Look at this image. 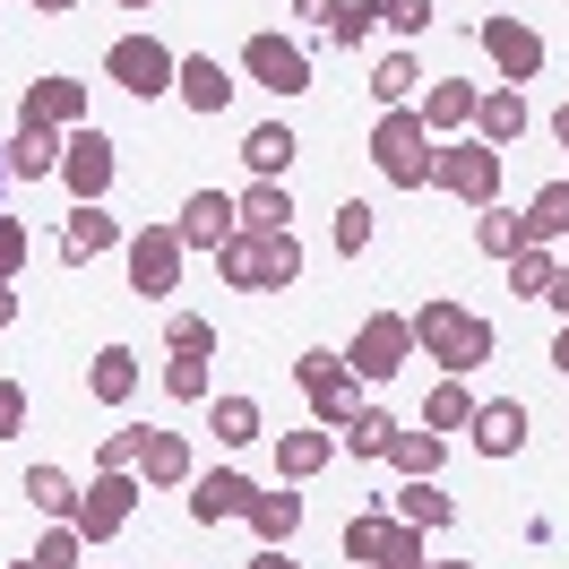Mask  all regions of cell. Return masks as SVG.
<instances>
[{"mask_svg": "<svg viewBox=\"0 0 569 569\" xmlns=\"http://www.w3.org/2000/svg\"><path fill=\"white\" fill-rule=\"evenodd\" d=\"M78 543H87V535H78L70 518H52V535L36 543V569H78Z\"/></svg>", "mask_w": 569, "mask_h": 569, "instance_id": "40", "label": "cell"}, {"mask_svg": "<svg viewBox=\"0 0 569 569\" xmlns=\"http://www.w3.org/2000/svg\"><path fill=\"white\" fill-rule=\"evenodd\" d=\"M112 242H121V224L104 216V199H78L70 224H61V259L78 268V259H96V250H112Z\"/></svg>", "mask_w": 569, "mask_h": 569, "instance_id": "17", "label": "cell"}, {"mask_svg": "<svg viewBox=\"0 0 569 569\" xmlns=\"http://www.w3.org/2000/svg\"><path fill=\"white\" fill-rule=\"evenodd\" d=\"M164 397L199 406V397H208V355H173V362H164Z\"/></svg>", "mask_w": 569, "mask_h": 569, "instance_id": "39", "label": "cell"}, {"mask_svg": "<svg viewBox=\"0 0 569 569\" xmlns=\"http://www.w3.org/2000/svg\"><path fill=\"white\" fill-rule=\"evenodd\" d=\"M543 302H561V320H569V268H552V284H543Z\"/></svg>", "mask_w": 569, "mask_h": 569, "instance_id": "49", "label": "cell"}, {"mask_svg": "<svg viewBox=\"0 0 569 569\" xmlns=\"http://www.w3.org/2000/svg\"><path fill=\"white\" fill-rule=\"evenodd\" d=\"M293 147H302V139H293L284 121H259V130L242 139V164H250L259 181H284V164H293Z\"/></svg>", "mask_w": 569, "mask_h": 569, "instance_id": "22", "label": "cell"}, {"mask_svg": "<svg viewBox=\"0 0 569 569\" xmlns=\"http://www.w3.org/2000/svg\"><path fill=\"white\" fill-rule=\"evenodd\" d=\"M328 458H337V440H328V431H284V440H277V475H284V483L320 475Z\"/></svg>", "mask_w": 569, "mask_h": 569, "instance_id": "24", "label": "cell"}, {"mask_svg": "<svg viewBox=\"0 0 569 569\" xmlns=\"http://www.w3.org/2000/svg\"><path fill=\"white\" fill-rule=\"evenodd\" d=\"M337 440H346L355 458H389V440H397V415H380V406H355V423H337Z\"/></svg>", "mask_w": 569, "mask_h": 569, "instance_id": "28", "label": "cell"}, {"mask_svg": "<svg viewBox=\"0 0 569 569\" xmlns=\"http://www.w3.org/2000/svg\"><path fill=\"white\" fill-rule=\"evenodd\" d=\"M415 346H423L449 380H466L475 362H492L500 355V337H492V320H475V311H458V302H423L415 311Z\"/></svg>", "mask_w": 569, "mask_h": 569, "instance_id": "1", "label": "cell"}, {"mask_svg": "<svg viewBox=\"0 0 569 569\" xmlns=\"http://www.w3.org/2000/svg\"><path fill=\"white\" fill-rule=\"evenodd\" d=\"M431 130H423V112H406V104H389L380 112V130H371V164L397 181V190H423L431 181Z\"/></svg>", "mask_w": 569, "mask_h": 569, "instance_id": "3", "label": "cell"}, {"mask_svg": "<svg viewBox=\"0 0 569 569\" xmlns=\"http://www.w3.org/2000/svg\"><path fill=\"white\" fill-rule=\"evenodd\" d=\"M242 70L268 87V96H302L311 87V52L302 43H284V36H250L242 43Z\"/></svg>", "mask_w": 569, "mask_h": 569, "instance_id": "12", "label": "cell"}, {"mask_svg": "<svg viewBox=\"0 0 569 569\" xmlns=\"http://www.w3.org/2000/svg\"><path fill=\"white\" fill-rule=\"evenodd\" d=\"M475 242H483V259H518V250H527V216H509L500 199L475 208Z\"/></svg>", "mask_w": 569, "mask_h": 569, "instance_id": "25", "label": "cell"}, {"mask_svg": "<svg viewBox=\"0 0 569 569\" xmlns=\"http://www.w3.org/2000/svg\"><path fill=\"white\" fill-rule=\"evenodd\" d=\"M173 96L190 112H224L233 104V78L216 70V52H190V61H181V78H173Z\"/></svg>", "mask_w": 569, "mask_h": 569, "instance_id": "18", "label": "cell"}, {"mask_svg": "<svg viewBox=\"0 0 569 569\" xmlns=\"http://www.w3.org/2000/svg\"><path fill=\"white\" fill-rule=\"evenodd\" d=\"M475 130H483V147H509L518 130H527V96H518V87H492V96H475Z\"/></svg>", "mask_w": 569, "mask_h": 569, "instance_id": "19", "label": "cell"}, {"mask_svg": "<svg viewBox=\"0 0 569 569\" xmlns=\"http://www.w3.org/2000/svg\"><path fill=\"white\" fill-rule=\"evenodd\" d=\"M87 389L104 397V406H130V389H139V355H130V346H104L96 371H87Z\"/></svg>", "mask_w": 569, "mask_h": 569, "instance_id": "26", "label": "cell"}, {"mask_svg": "<svg viewBox=\"0 0 569 569\" xmlns=\"http://www.w3.org/2000/svg\"><path fill=\"white\" fill-rule=\"evenodd\" d=\"M440 458H449V440H440V431H406V423H397L389 466L406 475V483H431V475H440Z\"/></svg>", "mask_w": 569, "mask_h": 569, "instance_id": "20", "label": "cell"}, {"mask_svg": "<svg viewBox=\"0 0 569 569\" xmlns=\"http://www.w3.org/2000/svg\"><path fill=\"white\" fill-rule=\"evenodd\" d=\"M139 458H147V423H130V431H112V440H104V475H130Z\"/></svg>", "mask_w": 569, "mask_h": 569, "instance_id": "43", "label": "cell"}, {"mask_svg": "<svg viewBox=\"0 0 569 569\" xmlns=\"http://www.w3.org/2000/svg\"><path fill=\"white\" fill-rule=\"evenodd\" d=\"M216 268H224V284H242V293H277V284L302 277V242L293 233H233V242L216 250Z\"/></svg>", "mask_w": 569, "mask_h": 569, "instance_id": "2", "label": "cell"}, {"mask_svg": "<svg viewBox=\"0 0 569 569\" xmlns=\"http://www.w3.org/2000/svg\"><path fill=\"white\" fill-rule=\"evenodd\" d=\"M70 121H87V87L78 78H36L27 87V130H70Z\"/></svg>", "mask_w": 569, "mask_h": 569, "instance_id": "15", "label": "cell"}, {"mask_svg": "<svg viewBox=\"0 0 569 569\" xmlns=\"http://www.w3.org/2000/svg\"><path fill=\"white\" fill-rule=\"evenodd\" d=\"M27 500H36L43 518H78V483L61 466H27Z\"/></svg>", "mask_w": 569, "mask_h": 569, "instance_id": "31", "label": "cell"}, {"mask_svg": "<svg viewBox=\"0 0 569 569\" xmlns=\"http://www.w3.org/2000/svg\"><path fill=\"white\" fill-rule=\"evenodd\" d=\"M130 509H139V483H130V475H96V483L78 492V518H70V527L87 535V543H104V535L130 527Z\"/></svg>", "mask_w": 569, "mask_h": 569, "instance_id": "11", "label": "cell"}, {"mask_svg": "<svg viewBox=\"0 0 569 569\" xmlns=\"http://www.w3.org/2000/svg\"><path fill=\"white\" fill-rule=\"evenodd\" d=\"M406 355H415V320H397V311H380V320H362L355 337V380H397L406 371Z\"/></svg>", "mask_w": 569, "mask_h": 569, "instance_id": "10", "label": "cell"}, {"mask_svg": "<svg viewBox=\"0 0 569 569\" xmlns=\"http://www.w3.org/2000/svg\"><path fill=\"white\" fill-rule=\"evenodd\" d=\"M362 242H371V208H362V199H346V208H337V250L355 259Z\"/></svg>", "mask_w": 569, "mask_h": 569, "instance_id": "44", "label": "cell"}, {"mask_svg": "<svg viewBox=\"0 0 569 569\" xmlns=\"http://www.w3.org/2000/svg\"><path fill=\"white\" fill-rule=\"evenodd\" d=\"M173 355H216V320H199V311H173Z\"/></svg>", "mask_w": 569, "mask_h": 569, "instance_id": "42", "label": "cell"}, {"mask_svg": "<svg viewBox=\"0 0 569 569\" xmlns=\"http://www.w3.org/2000/svg\"><path fill=\"white\" fill-rule=\"evenodd\" d=\"M147 483H181L190 475V449H181V431H147Z\"/></svg>", "mask_w": 569, "mask_h": 569, "instance_id": "33", "label": "cell"}, {"mask_svg": "<svg viewBox=\"0 0 569 569\" xmlns=\"http://www.w3.org/2000/svg\"><path fill=\"white\" fill-rule=\"evenodd\" d=\"M397 518H406V527H449L458 509H449V492H431V483H406V492H397Z\"/></svg>", "mask_w": 569, "mask_h": 569, "instance_id": "36", "label": "cell"}, {"mask_svg": "<svg viewBox=\"0 0 569 569\" xmlns=\"http://www.w3.org/2000/svg\"><path fill=\"white\" fill-rule=\"evenodd\" d=\"M449 423H475V397H466V380H440L423 406V431H449Z\"/></svg>", "mask_w": 569, "mask_h": 569, "instance_id": "37", "label": "cell"}, {"mask_svg": "<svg viewBox=\"0 0 569 569\" xmlns=\"http://www.w3.org/2000/svg\"><path fill=\"white\" fill-rule=\"evenodd\" d=\"M475 449H483V458H518V449H527V406H518V397L475 406Z\"/></svg>", "mask_w": 569, "mask_h": 569, "instance_id": "16", "label": "cell"}, {"mask_svg": "<svg viewBox=\"0 0 569 569\" xmlns=\"http://www.w3.org/2000/svg\"><path fill=\"white\" fill-rule=\"evenodd\" d=\"M569 233V181H543L527 208V242H561Z\"/></svg>", "mask_w": 569, "mask_h": 569, "instance_id": "32", "label": "cell"}, {"mask_svg": "<svg viewBox=\"0 0 569 569\" xmlns=\"http://www.w3.org/2000/svg\"><path fill=\"white\" fill-rule=\"evenodd\" d=\"M9 569H36V561H9Z\"/></svg>", "mask_w": 569, "mask_h": 569, "instance_id": "57", "label": "cell"}, {"mask_svg": "<svg viewBox=\"0 0 569 569\" xmlns=\"http://www.w3.org/2000/svg\"><path fill=\"white\" fill-rule=\"evenodd\" d=\"M380 18H389L397 36H423V27H431V0H380Z\"/></svg>", "mask_w": 569, "mask_h": 569, "instance_id": "46", "label": "cell"}, {"mask_svg": "<svg viewBox=\"0 0 569 569\" xmlns=\"http://www.w3.org/2000/svg\"><path fill=\"white\" fill-rule=\"evenodd\" d=\"M9 173H18V181L61 173V139H52V130H18V147H9Z\"/></svg>", "mask_w": 569, "mask_h": 569, "instance_id": "29", "label": "cell"}, {"mask_svg": "<svg viewBox=\"0 0 569 569\" xmlns=\"http://www.w3.org/2000/svg\"><path fill=\"white\" fill-rule=\"evenodd\" d=\"M61 181H70L78 199H104V190H112V139H104V130L78 121V139L61 147Z\"/></svg>", "mask_w": 569, "mask_h": 569, "instance_id": "14", "label": "cell"}, {"mask_svg": "<svg viewBox=\"0 0 569 569\" xmlns=\"http://www.w3.org/2000/svg\"><path fill=\"white\" fill-rule=\"evenodd\" d=\"M104 70H112V78H121V87H130V96L147 104V96H164V87L181 78V61H173V52H164L156 36H121V43L104 52Z\"/></svg>", "mask_w": 569, "mask_h": 569, "instance_id": "9", "label": "cell"}, {"mask_svg": "<svg viewBox=\"0 0 569 569\" xmlns=\"http://www.w3.org/2000/svg\"><path fill=\"white\" fill-rule=\"evenodd\" d=\"M121 9H156V0H121Z\"/></svg>", "mask_w": 569, "mask_h": 569, "instance_id": "55", "label": "cell"}, {"mask_svg": "<svg viewBox=\"0 0 569 569\" xmlns=\"http://www.w3.org/2000/svg\"><path fill=\"white\" fill-rule=\"evenodd\" d=\"M293 9H302V27H320V36H328V18H337V0H293Z\"/></svg>", "mask_w": 569, "mask_h": 569, "instance_id": "48", "label": "cell"}, {"mask_svg": "<svg viewBox=\"0 0 569 569\" xmlns=\"http://www.w3.org/2000/svg\"><path fill=\"white\" fill-rule=\"evenodd\" d=\"M293 380H302V397H311V415H320L328 431L355 423V362L328 355V346H311V355L293 362Z\"/></svg>", "mask_w": 569, "mask_h": 569, "instance_id": "5", "label": "cell"}, {"mask_svg": "<svg viewBox=\"0 0 569 569\" xmlns=\"http://www.w3.org/2000/svg\"><path fill=\"white\" fill-rule=\"evenodd\" d=\"M233 208H242V233H293V224H284V216H293L284 181H250V190L233 199Z\"/></svg>", "mask_w": 569, "mask_h": 569, "instance_id": "23", "label": "cell"}, {"mask_svg": "<svg viewBox=\"0 0 569 569\" xmlns=\"http://www.w3.org/2000/svg\"><path fill=\"white\" fill-rule=\"evenodd\" d=\"M458 121H475V87H466V78H440L423 96V130H458Z\"/></svg>", "mask_w": 569, "mask_h": 569, "instance_id": "30", "label": "cell"}, {"mask_svg": "<svg viewBox=\"0 0 569 569\" xmlns=\"http://www.w3.org/2000/svg\"><path fill=\"white\" fill-rule=\"evenodd\" d=\"M431 569H466V561H431Z\"/></svg>", "mask_w": 569, "mask_h": 569, "instance_id": "56", "label": "cell"}, {"mask_svg": "<svg viewBox=\"0 0 569 569\" xmlns=\"http://www.w3.org/2000/svg\"><path fill=\"white\" fill-rule=\"evenodd\" d=\"M475 43L492 52L500 87H527V78H543V36H535L527 18H483V27H475Z\"/></svg>", "mask_w": 569, "mask_h": 569, "instance_id": "8", "label": "cell"}, {"mask_svg": "<svg viewBox=\"0 0 569 569\" xmlns=\"http://www.w3.org/2000/svg\"><path fill=\"white\" fill-rule=\"evenodd\" d=\"M216 440H224V449H242V440H259V406H250V397H216Z\"/></svg>", "mask_w": 569, "mask_h": 569, "instance_id": "35", "label": "cell"}, {"mask_svg": "<svg viewBox=\"0 0 569 569\" xmlns=\"http://www.w3.org/2000/svg\"><path fill=\"white\" fill-rule=\"evenodd\" d=\"M9 431H27V389H18V380H0V440H9Z\"/></svg>", "mask_w": 569, "mask_h": 569, "instance_id": "47", "label": "cell"}, {"mask_svg": "<svg viewBox=\"0 0 569 569\" xmlns=\"http://www.w3.org/2000/svg\"><path fill=\"white\" fill-rule=\"evenodd\" d=\"M36 9H52V18H61V9H78V0H36Z\"/></svg>", "mask_w": 569, "mask_h": 569, "instance_id": "54", "label": "cell"}, {"mask_svg": "<svg viewBox=\"0 0 569 569\" xmlns=\"http://www.w3.org/2000/svg\"><path fill=\"white\" fill-rule=\"evenodd\" d=\"M509 284H518L527 302H543V284H552V250H543V242H527L518 259H509Z\"/></svg>", "mask_w": 569, "mask_h": 569, "instance_id": "38", "label": "cell"}, {"mask_svg": "<svg viewBox=\"0 0 569 569\" xmlns=\"http://www.w3.org/2000/svg\"><path fill=\"white\" fill-rule=\"evenodd\" d=\"M250 527H259V543H293V527H302V492H250Z\"/></svg>", "mask_w": 569, "mask_h": 569, "instance_id": "27", "label": "cell"}, {"mask_svg": "<svg viewBox=\"0 0 569 569\" xmlns=\"http://www.w3.org/2000/svg\"><path fill=\"white\" fill-rule=\"evenodd\" d=\"M431 181H440V190H458L466 208H492V199H500V147H483V139L440 147V156H431Z\"/></svg>", "mask_w": 569, "mask_h": 569, "instance_id": "6", "label": "cell"}, {"mask_svg": "<svg viewBox=\"0 0 569 569\" xmlns=\"http://www.w3.org/2000/svg\"><path fill=\"white\" fill-rule=\"evenodd\" d=\"M552 371H569V320H561V337H552Z\"/></svg>", "mask_w": 569, "mask_h": 569, "instance_id": "51", "label": "cell"}, {"mask_svg": "<svg viewBox=\"0 0 569 569\" xmlns=\"http://www.w3.org/2000/svg\"><path fill=\"white\" fill-rule=\"evenodd\" d=\"M9 320H18V293H9V284H0V328H9Z\"/></svg>", "mask_w": 569, "mask_h": 569, "instance_id": "53", "label": "cell"}, {"mask_svg": "<svg viewBox=\"0 0 569 569\" xmlns=\"http://www.w3.org/2000/svg\"><path fill=\"white\" fill-rule=\"evenodd\" d=\"M190 518H199V527H216V518H250V483H242V475H199Z\"/></svg>", "mask_w": 569, "mask_h": 569, "instance_id": "21", "label": "cell"}, {"mask_svg": "<svg viewBox=\"0 0 569 569\" xmlns=\"http://www.w3.org/2000/svg\"><path fill=\"white\" fill-rule=\"evenodd\" d=\"M173 284H181V233L173 224L130 233V293H139V302H173Z\"/></svg>", "mask_w": 569, "mask_h": 569, "instance_id": "7", "label": "cell"}, {"mask_svg": "<svg viewBox=\"0 0 569 569\" xmlns=\"http://www.w3.org/2000/svg\"><path fill=\"white\" fill-rule=\"evenodd\" d=\"M250 569H302V561H284L277 543H268V552H259V561H250Z\"/></svg>", "mask_w": 569, "mask_h": 569, "instance_id": "50", "label": "cell"}, {"mask_svg": "<svg viewBox=\"0 0 569 569\" xmlns=\"http://www.w3.org/2000/svg\"><path fill=\"white\" fill-rule=\"evenodd\" d=\"M371 27H380V0H337V18H328V43H371Z\"/></svg>", "mask_w": 569, "mask_h": 569, "instance_id": "34", "label": "cell"}, {"mask_svg": "<svg viewBox=\"0 0 569 569\" xmlns=\"http://www.w3.org/2000/svg\"><path fill=\"white\" fill-rule=\"evenodd\" d=\"M346 552L371 569H423V527H406V518H380V509H362V518H346Z\"/></svg>", "mask_w": 569, "mask_h": 569, "instance_id": "4", "label": "cell"}, {"mask_svg": "<svg viewBox=\"0 0 569 569\" xmlns=\"http://www.w3.org/2000/svg\"><path fill=\"white\" fill-rule=\"evenodd\" d=\"M18 268H27V224H18V216H0V284L18 277Z\"/></svg>", "mask_w": 569, "mask_h": 569, "instance_id": "45", "label": "cell"}, {"mask_svg": "<svg viewBox=\"0 0 569 569\" xmlns=\"http://www.w3.org/2000/svg\"><path fill=\"white\" fill-rule=\"evenodd\" d=\"M181 250H224L233 242V233H242V208H233V199H224V190H190V199H181Z\"/></svg>", "mask_w": 569, "mask_h": 569, "instance_id": "13", "label": "cell"}, {"mask_svg": "<svg viewBox=\"0 0 569 569\" xmlns=\"http://www.w3.org/2000/svg\"><path fill=\"white\" fill-rule=\"evenodd\" d=\"M371 96H380V104H406V96H415V61H406V52H389V61L371 70Z\"/></svg>", "mask_w": 569, "mask_h": 569, "instance_id": "41", "label": "cell"}, {"mask_svg": "<svg viewBox=\"0 0 569 569\" xmlns=\"http://www.w3.org/2000/svg\"><path fill=\"white\" fill-rule=\"evenodd\" d=\"M552 139H561V156H569V104H561V112H552Z\"/></svg>", "mask_w": 569, "mask_h": 569, "instance_id": "52", "label": "cell"}]
</instances>
